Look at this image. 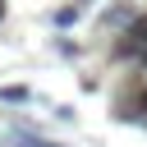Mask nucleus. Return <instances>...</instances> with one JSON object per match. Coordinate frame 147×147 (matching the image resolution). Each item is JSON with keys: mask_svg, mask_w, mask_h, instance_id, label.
Listing matches in <instances>:
<instances>
[{"mask_svg": "<svg viewBox=\"0 0 147 147\" xmlns=\"http://www.w3.org/2000/svg\"><path fill=\"white\" fill-rule=\"evenodd\" d=\"M0 101H14V106H23V101H32V87H23V83H9V87H0Z\"/></svg>", "mask_w": 147, "mask_h": 147, "instance_id": "3", "label": "nucleus"}, {"mask_svg": "<svg viewBox=\"0 0 147 147\" xmlns=\"http://www.w3.org/2000/svg\"><path fill=\"white\" fill-rule=\"evenodd\" d=\"M78 5H87V0H78Z\"/></svg>", "mask_w": 147, "mask_h": 147, "instance_id": "7", "label": "nucleus"}, {"mask_svg": "<svg viewBox=\"0 0 147 147\" xmlns=\"http://www.w3.org/2000/svg\"><path fill=\"white\" fill-rule=\"evenodd\" d=\"M142 51H147V14H133L124 23V37H119L115 55H142Z\"/></svg>", "mask_w": 147, "mask_h": 147, "instance_id": "1", "label": "nucleus"}, {"mask_svg": "<svg viewBox=\"0 0 147 147\" xmlns=\"http://www.w3.org/2000/svg\"><path fill=\"white\" fill-rule=\"evenodd\" d=\"M14 142L18 147H64V142H51V138H37V133H18Z\"/></svg>", "mask_w": 147, "mask_h": 147, "instance_id": "5", "label": "nucleus"}, {"mask_svg": "<svg viewBox=\"0 0 147 147\" xmlns=\"http://www.w3.org/2000/svg\"><path fill=\"white\" fill-rule=\"evenodd\" d=\"M129 18H133V5H124V0H119V5H110V9L101 14V23H106V28H110V23H129Z\"/></svg>", "mask_w": 147, "mask_h": 147, "instance_id": "2", "label": "nucleus"}, {"mask_svg": "<svg viewBox=\"0 0 147 147\" xmlns=\"http://www.w3.org/2000/svg\"><path fill=\"white\" fill-rule=\"evenodd\" d=\"M78 9H83V5H64V9H55V28H69V23H78Z\"/></svg>", "mask_w": 147, "mask_h": 147, "instance_id": "4", "label": "nucleus"}, {"mask_svg": "<svg viewBox=\"0 0 147 147\" xmlns=\"http://www.w3.org/2000/svg\"><path fill=\"white\" fill-rule=\"evenodd\" d=\"M138 64H142V69H147V51H142V55H138Z\"/></svg>", "mask_w": 147, "mask_h": 147, "instance_id": "6", "label": "nucleus"}]
</instances>
